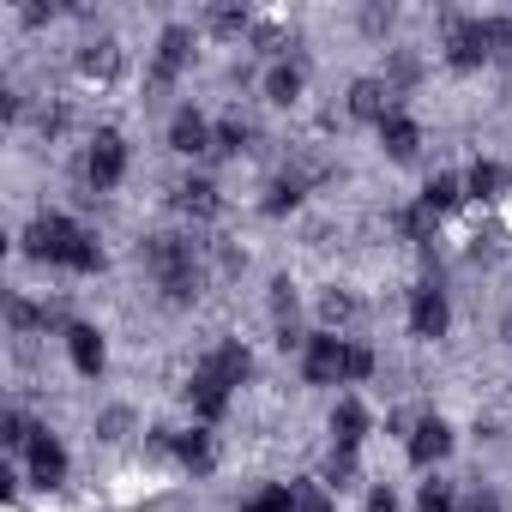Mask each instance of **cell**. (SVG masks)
<instances>
[{
  "mask_svg": "<svg viewBox=\"0 0 512 512\" xmlns=\"http://www.w3.org/2000/svg\"><path fill=\"white\" fill-rule=\"evenodd\" d=\"M181 211L211 217V211H217V187H211V181H187V187H181Z\"/></svg>",
  "mask_w": 512,
  "mask_h": 512,
  "instance_id": "d6986e66",
  "label": "cell"
},
{
  "mask_svg": "<svg viewBox=\"0 0 512 512\" xmlns=\"http://www.w3.org/2000/svg\"><path fill=\"white\" fill-rule=\"evenodd\" d=\"M500 181H506V169H500V163H476V169L464 175V193H476V199H494V193H500Z\"/></svg>",
  "mask_w": 512,
  "mask_h": 512,
  "instance_id": "ac0fdd59",
  "label": "cell"
},
{
  "mask_svg": "<svg viewBox=\"0 0 512 512\" xmlns=\"http://www.w3.org/2000/svg\"><path fill=\"white\" fill-rule=\"evenodd\" d=\"M446 320H452V308H446V290L422 284V290L410 296V332H416V338H446Z\"/></svg>",
  "mask_w": 512,
  "mask_h": 512,
  "instance_id": "ba28073f",
  "label": "cell"
},
{
  "mask_svg": "<svg viewBox=\"0 0 512 512\" xmlns=\"http://www.w3.org/2000/svg\"><path fill=\"white\" fill-rule=\"evenodd\" d=\"M79 67H85V73H97V79H109V73L121 67V55H115V43H91V49L79 55Z\"/></svg>",
  "mask_w": 512,
  "mask_h": 512,
  "instance_id": "ffe728a7",
  "label": "cell"
},
{
  "mask_svg": "<svg viewBox=\"0 0 512 512\" xmlns=\"http://www.w3.org/2000/svg\"><path fill=\"white\" fill-rule=\"evenodd\" d=\"M169 151H181V157L211 151V127H205V115H199V109H181V115L169 121Z\"/></svg>",
  "mask_w": 512,
  "mask_h": 512,
  "instance_id": "8fae6325",
  "label": "cell"
},
{
  "mask_svg": "<svg viewBox=\"0 0 512 512\" xmlns=\"http://www.w3.org/2000/svg\"><path fill=\"white\" fill-rule=\"evenodd\" d=\"M368 512H398V500H392V488H374V494H368Z\"/></svg>",
  "mask_w": 512,
  "mask_h": 512,
  "instance_id": "f1b7e54d",
  "label": "cell"
},
{
  "mask_svg": "<svg viewBox=\"0 0 512 512\" xmlns=\"http://www.w3.org/2000/svg\"><path fill=\"white\" fill-rule=\"evenodd\" d=\"M241 512H296V494L290 488H266V494H253Z\"/></svg>",
  "mask_w": 512,
  "mask_h": 512,
  "instance_id": "603a6c76",
  "label": "cell"
},
{
  "mask_svg": "<svg viewBox=\"0 0 512 512\" xmlns=\"http://www.w3.org/2000/svg\"><path fill=\"white\" fill-rule=\"evenodd\" d=\"M175 452H181V464H193V470H205V464H211V440H205V428H193V434H181V440H175Z\"/></svg>",
  "mask_w": 512,
  "mask_h": 512,
  "instance_id": "44dd1931",
  "label": "cell"
},
{
  "mask_svg": "<svg viewBox=\"0 0 512 512\" xmlns=\"http://www.w3.org/2000/svg\"><path fill=\"white\" fill-rule=\"evenodd\" d=\"M380 139H386V151H392L398 163H410V157L422 151V127H416L410 115H398V109H392V115L380 121Z\"/></svg>",
  "mask_w": 512,
  "mask_h": 512,
  "instance_id": "4fadbf2b",
  "label": "cell"
},
{
  "mask_svg": "<svg viewBox=\"0 0 512 512\" xmlns=\"http://www.w3.org/2000/svg\"><path fill=\"white\" fill-rule=\"evenodd\" d=\"M488 55H494L488 19H446V61L452 67H482Z\"/></svg>",
  "mask_w": 512,
  "mask_h": 512,
  "instance_id": "277c9868",
  "label": "cell"
},
{
  "mask_svg": "<svg viewBox=\"0 0 512 512\" xmlns=\"http://www.w3.org/2000/svg\"><path fill=\"white\" fill-rule=\"evenodd\" d=\"M458 199H464V181H458V175H434V181L422 187V205H428L434 217H440V211H452Z\"/></svg>",
  "mask_w": 512,
  "mask_h": 512,
  "instance_id": "2e32d148",
  "label": "cell"
},
{
  "mask_svg": "<svg viewBox=\"0 0 512 512\" xmlns=\"http://www.w3.org/2000/svg\"><path fill=\"white\" fill-rule=\"evenodd\" d=\"M416 506H422V512H452V482H440V476H434V482H422Z\"/></svg>",
  "mask_w": 512,
  "mask_h": 512,
  "instance_id": "cb8c5ba5",
  "label": "cell"
},
{
  "mask_svg": "<svg viewBox=\"0 0 512 512\" xmlns=\"http://www.w3.org/2000/svg\"><path fill=\"white\" fill-rule=\"evenodd\" d=\"M332 434H338V446H362L368 440V410L356 404V398H338V410H332Z\"/></svg>",
  "mask_w": 512,
  "mask_h": 512,
  "instance_id": "9a60e30c",
  "label": "cell"
},
{
  "mask_svg": "<svg viewBox=\"0 0 512 512\" xmlns=\"http://www.w3.org/2000/svg\"><path fill=\"white\" fill-rule=\"evenodd\" d=\"M145 266H151V278L169 290V302H187L193 284H199V272H193V247H187L181 235H151V241H145Z\"/></svg>",
  "mask_w": 512,
  "mask_h": 512,
  "instance_id": "7a4b0ae2",
  "label": "cell"
},
{
  "mask_svg": "<svg viewBox=\"0 0 512 512\" xmlns=\"http://www.w3.org/2000/svg\"><path fill=\"white\" fill-rule=\"evenodd\" d=\"M266 97L290 109V103L302 97V67H272V73H266Z\"/></svg>",
  "mask_w": 512,
  "mask_h": 512,
  "instance_id": "e0dca14e",
  "label": "cell"
},
{
  "mask_svg": "<svg viewBox=\"0 0 512 512\" xmlns=\"http://www.w3.org/2000/svg\"><path fill=\"white\" fill-rule=\"evenodd\" d=\"M344 362H350V338H338V332H314L302 344V380L308 386H338Z\"/></svg>",
  "mask_w": 512,
  "mask_h": 512,
  "instance_id": "3957f363",
  "label": "cell"
},
{
  "mask_svg": "<svg viewBox=\"0 0 512 512\" xmlns=\"http://www.w3.org/2000/svg\"><path fill=\"white\" fill-rule=\"evenodd\" d=\"M229 392H235V386H229L211 362H199V368H193V380H187V404H193V416H199V422H217V416L229 410Z\"/></svg>",
  "mask_w": 512,
  "mask_h": 512,
  "instance_id": "8992f818",
  "label": "cell"
},
{
  "mask_svg": "<svg viewBox=\"0 0 512 512\" xmlns=\"http://www.w3.org/2000/svg\"><path fill=\"white\" fill-rule=\"evenodd\" d=\"M320 314H326V320H332V326H344V320H350V314H356V302H350V296H338V290H332V296H326V302H320Z\"/></svg>",
  "mask_w": 512,
  "mask_h": 512,
  "instance_id": "4316f807",
  "label": "cell"
},
{
  "mask_svg": "<svg viewBox=\"0 0 512 512\" xmlns=\"http://www.w3.org/2000/svg\"><path fill=\"white\" fill-rule=\"evenodd\" d=\"M211 145H217V151H241V145H247V127H241V121H223V127H211Z\"/></svg>",
  "mask_w": 512,
  "mask_h": 512,
  "instance_id": "484cf974",
  "label": "cell"
},
{
  "mask_svg": "<svg viewBox=\"0 0 512 512\" xmlns=\"http://www.w3.org/2000/svg\"><path fill=\"white\" fill-rule=\"evenodd\" d=\"M187 43H193V37H187L181 25H169V31L157 37V67H151V85H157V91H163V85L181 73V61H187Z\"/></svg>",
  "mask_w": 512,
  "mask_h": 512,
  "instance_id": "7c38bea8",
  "label": "cell"
},
{
  "mask_svg": "<svg viewBox=\"0 0 512 512\" xmlns=\"http://www.w3.org/2000/svg\"><path fill=\"white\" fill-rule=\"evenodd\" d=\"M386 97H392V85H380V79H362V85L350 91V115H356V121H374V127H380V121L392 115V103H386Z\"/></svg>",
  "mask_w": 512,
  "mask_h": 512,
  "instance_id": "5bb4252c",
  "label": "cell"
},
{
  "mask_svg": "<svg viewBox=\"0 0 512 512\" xmlns=\"http://www.w3.org/2000/svg\"><path fill=\"white\" fill-rule=\"evenodd\" d=\"M290 494H296V512H332V494L320 482H290Z\"/></svg>",
  "mask_w": 512,
  "mask_h": 512,
  "instance_id": "7402d4cb",
  "label": "cell"
},
{
  "mask_svg": "<svg viewBox=\"0 0 512 512\" xmlns=\"http://www.w3.org/2000/svg\"><path fill=\"white\" fill-rule=\"evenodd\" d=\"M85 175H91V187H97V193H109V187H121V175H127V139L103 127V133L91 139V157H85Z\"/></svg>",
  "mask_w": 512,
  "mask_h": 512,
  "instance_id": "5b68a950",
  "label": "cell"
},
{
  "mask_svg": "<svg viewBox=\"0 0 512 512\" xmlns=\"http://www.w3.org/2000/svg\"><path fill=\"white\" fill-rule=\"evenodd\" d=\"M380 362H374V350L368 344H350V362H344V380H368Z\"/></svg>",
  "mask_w": 512,
  "mask_h": 512,
  "instance_id": "d4e9b609",
  "label": "cell"
},
{
  "mask_svg": "<svg viewBox=\"0 0 512 512\" xmlns=\"http://www.w3.org/2000/svg\"><path fill=\"white\" fill-rule=\"evenodd\" d=\"M121 428H127V410H109L103 416V440H121Z\"/></svg>",
  "mask_w": 512,
  "mask_h": 512,
  "instance_id": "83f0119b",
  "label": "cell"
},
{
  "mask_svg": "<svg viewBox=\"0 0 512 512\" xmlns=\"http://www.w3.org/2000/svg\"><path fill=\"white\" fill-rule=\"evenodd\" d=\"M25 452H31V482H37V488H61V482H67V446H61L49 428H37V440H31Z\"/></svg>",
  "mask_w": 512,
  "mask_h": 512,
  "instance_id": "52a82bcc",
  "label": "cell"
},
{
  "mask_svg": "<svg viewBox=\"0 0 512 512\" xmlns=\"http://www.w3.org/2000/svg\"><path fill=\"white\" fill-rule=\"evenodd\" d=\"M446 452H452V428L440 416H422L416 434H410V464H440Z\"/></svg>",
  "mask_w": 512,
  "mask_h": 512,
  "instance_id": "30bf717a",
  "label": "cell"
},
{
  "mask_svg": "<svg viewBox=\"0 0 512 512\" xmlns=\"http://www.w3.org/2000/svg\"><path fill=\"white\" fill-rule=\"evenodd\" d=\"M25 247L37 253V260H49V266H67V272H97V266H103L97 235H91V229H79L67 211L37 217V223H31V235H25Z\"/></svg>",
  "mask_w": 512,
  "mask_h": 512,
  "instance_id": "6da1fadb",
  "label": "cell"
},
{
  "mask_svg": "<svg viewBox=\"0 0 512 512\" xmlns=\"http://www.w3.org/2000/svg\"><path fill=\"white\" fill-rule=\"evenodd\" d=\"M67 356H73V368H79L85 380H97V374H103V362H109L103 332H97V326H67Z\"/></svg>",
  "mask_w": 512,
  "mask_h": 512,
  "instance_id": "9c48e42d",
  "label": "cell"
},
{
  "mask_svg": "<svg viewBox=\"0 0 512 512\" xmlns=\"http://www.w3.org/2000/svg\"><path fill=\"white\" fill-rule=\"evenodd\" d=\"M458 512H500V500H494V494H470Z\"/></svg>",
  "mask_w": 512,
  "mask_h": 512,
  "instance_id": "f546056e",
  "label": "cell"
}]
</instances>
